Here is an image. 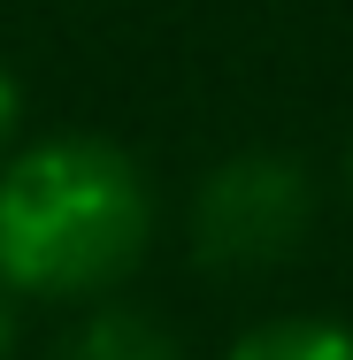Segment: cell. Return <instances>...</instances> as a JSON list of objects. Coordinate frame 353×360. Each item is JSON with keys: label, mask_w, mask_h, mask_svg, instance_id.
<instances>
[{"label": "cell", "mask_w": 353, "mask_h": 360, "mask_svg": "<svg viewBox=\"0 0 353 360\" xmlns=\"http://www.w3.org/2000/svg\"><path fill=\"white\" fill-rule=\"evenodd\" d=\"M146 176L100 139H54L0 176V284L85 299L146 253Z\"/></svg>", "instance_id": "6da1fadb"}, {"label": "cell", "mask_w": 353, "mask_h": 360, "mask_svg": "<svg viewBox=\"0 0 353 360\" xmlns=\"http://www.w3.org/2000/svg\"><path fill=\"white\" fill-rule=\"evenodd\" d=\"M307 222H315L307 169L284 161V153H238L192 200V245L223 276H261V269H277V261L299 253Z\"/></svg>", "instance_id": "7a4b0ae2"}, {"label": "cell", "mask_w": 353, "mask_h": 360, "mask_svg": "<svg viewBox=\"0 0 353 360\" xmlns=\"http://www.w3.org/2000/svg\"><path fill=\"white\" fill-rule=\"evenodd\" d=\"M62 360H185V353H177V338L161 322H146L131 307H108L62 345Z\"/></svg>", "instance_id": "3957f363"}, {"label": "cell", "mask_w": 353, "mask_h": 360, "mask_svg": "<svg viewBox=\"0 0 353 360\" xmlns=\"http://www.w3.org/2000/svg\"><path fill=\"white\" fill-rule=\"evenodd\" d=\"M230 360H353V330H338V322H269V330L238 338Z\"/></svg>", "instance_id": "277c9868"}, {"label": "cell", "mask_w": 353, "mask_h": 360, "mask_svg": "<svg viewBox=\"0 0 353 360\" xmlns=\"http://www.w3.org/2000/svg\"><path fill=\"white\" fill-rule=\"evenodd\" d=\"M8 131H16V77L0 70V139H8Z\"/></svg>", "instance_id": "5b68a950"}, {"label": "cell", "mask_w": 353, "mask_h": 360, "mask_svg": "<svg viewBox=\"0 0 353 360\" xmlns=\"http://www.w3.org/2000/svg\"><path fill=\"white\" fill-rule=\"evenodd\" d=\"M8 338H16V322H8V299H0V353H8Z\"/></svg>", "instance_id": "8992f818"}]
</instances>
